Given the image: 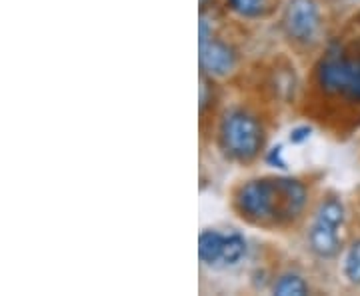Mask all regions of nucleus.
I'll use <instances>...</instances> for the list:
<instances>
[{
  "label": "nucleus",
  "mask_w": 360,
  "mask_h": 296,
  "mask_svg": "<svg viewBox=\"0 0 360 296\" xmlns=\"http://www.w3.org/2000/svg\"><path fill=\"white\" fill-rule=\"evenodd\" d=\"M248 240L240 231L202 229L198 236V258L210 271H232L245 262Z\"/></svg>",
  "instance_id": "obj_4"
},
{
  "label": "nucleus",
  "mask_w": 360,
  "mask_h": 296,
  "mask_svg": "<svg viewBox=\"0 0 360 296\" xmlns=\"http://www.w3.org/2000/svg\"><path fill=\"white\" fill-rule=\"evenodd\" d=\"M314 222H319L322 226L335 229V231H342L345 220H347V208L342 205V200L338 196H326L322 198L321 205L314 212Z\"/></svg>",
  "instance_id": "obj_8"
},
{
  "label": "nucleus",
  "mask_w": 360,
  "mask_h": 296,
  "mask_svg": "<svg viewBox=\"0 0 360 296\" xmlns=\"http://www.w3.org/2000/svg\"><path fill=\"white\" fill-rule=\"evenodd\" d=\"M219 148L236 165H250L264 153L266 130L255 112L243 106L226 110L219 124Z\"/></svg>",
  "instance_id": "obj_2"
},
{
  "label": "nucleus",
  "mask_w": 360,
  "mask_h": 296,
  "mask_svg": "<svg viewBox=\"0 0 360 296\" xmlns=\"http://www.w3.org/2000/svg\"><path fill=\"white\" fill-rule=\"evenodd\" d=\"M310 134H312V129H310L309 124H300V127H296V129L290 130L288 142H290V144H304V142L310 139Z\"/></svg>",
  "instance_id": "obj_13"
},
{
  "label": "nucleus",
  "mask_w": 360,
  "mask_h": 296,
  "mask_svg": "<svg viewBox=\"0 0 360 296\" xmlns=\"http://www.w3.org/2000/svg\"><path fill=\"white\" fill-rule=\"evenodd\" d=\"M284 148L283 144H278V146H274V148H270L269 153H266V162H269L270 167H276L281 168V170H286V160H284Z\"/></svg>",
  "instance_id": "obj_12"
},
{
  "label": "nucleus",
  "mask_w": 360,
  "mask_h": 296,
  "mask_svg": "<svg viewBox=\"0 0 360 296\" xmlns=\"http://www.w3.org/2000/svg\"><path fill=\"white\" fill-rule=\"evenodd\" d=\"M281 28L284 39L296 49L314 46L322 34V13L316 0H288L284 4Z\"/></svg>",
  "instance_id": "obj_5"
},
{
  "label": "nucleus",
  "mask_w": 360,
  "mask_h": 296,
  "mask_svg": "<svg viewBox=\"0 0 360 296\" xmlns=\"http://www.w3.org/2000/svg\"><path fill=\"white\" fill-rule=\"evenodd\" d=\"M309 186L296 176H257L232 191V210L246 224L278 231L292 226L309 206Z\"/></svg>",
  "instance_id": "obj_1"
},
{
  "label": "nucleus",
  "mask_w": 360,
  "mask_h": 296,
  "mask_svg": "<svg viewBox=\"0 0 360 296\" xmlns=\"http://www.w3.org/2000/svg\"><path fill=\"white\" fill-rule=\"evenodd\" d=\"M202 2H205V0H202Z\"/></svg>",
  "instance_id": "obj_14"
},
{
  "label": "nucleus",
  "mask_w": 360,
  "mask_h": 296,
  "mask_svg": "<svg viewBox=\"0 0 360 296\" xmlns=\"http://www.w3.org/2000/svg\"><path fill=\"white\" fill-rule=\"evenodd\" d=\"M345 276L350 284L360 286V238L350 245L345 257Z\"/></svg>",
  "instance_id": "obj_11"
},
{
  "label": "nucleus",
  "mask_w": 360,
  "mask_h": 296,
  "mask_svg": "<svg viewBox=\"0 0 360 296\" xmlns=\"http://www.w3.org/2000/svg\"><path fill=\"white\" fill-rule=\"evenodd\" d=\"M224 4L243 20H258L272 11V0H224Z\"/></svg>",
  "instance_id": "obj_10"
},
{
  "label": "nucleus",
  "mask_w": 360,
  "mask_h": 296,
  "mask_svg": "<svg viewBox=\"0 0 360 296\" xmlns=\"http://www.w3.org/2000/svg\"><path fill=\"white\" fill-rule=\"evenodd\" d=\"M198 65L202 75L212 80H222L238 68V52L231 42L214 37L212 32L210 37L198 40Z\"/></svg>",
  "instance_id": "obj_6"
},
{
  "label": "nucleus",
  "mask_w": 360,
  "mask_h": 296,
  "mask_svg": "<svg viewBox=\"0 0 360 296\" xmlns=\"http://www.w3.org/2000/svg\"><path fill=\"white\" fill-rule=\"evenodd\" d=\"M307 245H309L310 252L316 258H321V260H333L342 250L340 231L322 226V224L312 220L309 231H307Z\"/></svg>",
  "instance_id": "obj_7"
},
{
  "label": "nucleus",
  "mask_w": 360,
  "mask_h": 296,
  "mask_svg": "<svg viewBox=\"0 0 360 296\" xmlns=\"http://www.w3.org/2000/svg\"><path fill=\"white\" fill-rule=\"evenodd\" d=\"M270 292L278 296H304L310 292V284L298 272H283L272 281Z\"/></svg>",
  "instance_id": "obj_9"
},
{
  "label": "nucleus",
  "mask_w": 360,
  "mask_h": 296,
  "mask_svg": "<svg viewBox=\"0 0 360 296\" xmlns=\"http://www.w3.org/2000/svg\"><path fill=\"white\" fill-rule=\"evenodd\" d=\"M312 84L324 96L360 104V54L333 44L312 68Z\"/></svg>",
  "instance_id": "obj_3"
}]
</instances>
